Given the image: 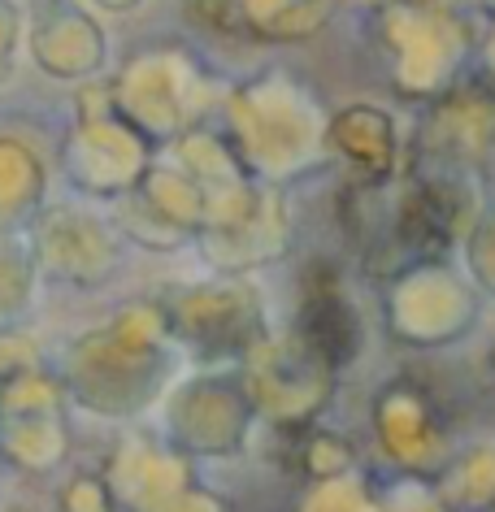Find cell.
Here are the masks:
<instances>
[{"mask_svg":"<svg viewBox=\"0 0 495 512\" xmlns=\"http://www.w3.org/2000/svg\"><path fill=\"white\" fill-rule=\"evenodd\" d=\"M165 330V313L152 304H131L109 322L79 330L53 369L70 404L109 421L135 417L161 387Z\"/></svg>","mask_w":495,"mask_h":512,"instance_id":"6da1fadb","label":"cell"},{"mask_svg":"<svg viewBox=\"0 0 495 512\" xmlns=\"http://www.w3.org/2000/svg\"><path fill=\"white\" fill-rule=\"evenodd\" d=\"M70 456V395L53 365L35 361L0 378V465L48 478Z\"/></svg>","mask_w":495,"mask_h":512,"instance_id":"7a4b0ae2","label":"cell"},{"mask_svg":"<svg viewBox=\"0 0 495 512\" xmlns=\"http://www.w3.org/2000/svg\"><path fill=\"white\" fill-rule=\"evenodd\" d=\"M27 239L44 283L92 291L105 287L122 265L118 226L96 209H83V204H44L27 222Z\"/></svg>","mask_w":495,"mask_h":512,"instance_id":"3957f363","label":"cell"},{"mask_svg":"<svg viewBox=\"0 0 495 512\" xmlns=\"http://www.w3.org/2000/svg\"><path fill=\"white\" fill-rule=\"evenodd\" d=\"M135 131L118 122H105V113L79 109L74 135L61 161H66V178L83 196H126L144 178V161L131 152Z\"/></svg>","mask_w":495,"mask_h":512,"instance_id":"277c9868","label":"cell"},{"mask_svg":"<svg viewBox=\"0 0 495 512\" xmlns=\"http://www.w3.org/2000/svg\"><path fill=\"white\" fill-rule=\"evenodd\" d=\"M31 53L53 79H83L100 66V35L70 0H31Z\"/></svg>","mask_w":495,"mask_h":512,"instance_id":"5b68a950","label":"cell"},{"mask_svg":"<svg viewBox=\"0 0 495 512\" xmlns=\"http://www.w3.org/2000/svg\"><path fill=\"white\" fill-rule=\"evenodd\" d=\"M48 170L40 152L14 135H0V230H27L44 209Z\"/></svg>","mask_w":495,"mask_h":512,"instance_id":"8992f818","label":"cell"},{"mask_svg":"<svg viewBox=\"0 0 495 512\" xmlns=\"http://www.w3.org/2000/svg\"><path fill=\"white\" fill-rule=\"evenodd\" d=\"M40 270H35V252L27 230H0V330L18 326L35 304Z\"/></svg>","mask_w":495,"mask_h":512,"instance_id":"52a82bcc","label":"cell"},{"mask_svg":"<svg viewBox=\"0 0 495 512\" xmlns=\"http://www.w3.org/2000/svg\"><path fill=\"white\" fill-rule=\"evenodd\" d=\"M57 512H113V491L105 473H70L57 486Z\"/></svg>","mask_w":495,"mask_h":512,"instance_id":"ba28073f","label":"cell"},{"mask_svg":"<svg viewBox=\"0 0 495 512\" xmlns=\"http://www.w3.org/2000/svg\"><path fill=\"white\" fill-rule=\"evenodd\" d=\"M14 44H18V9L9 0H0V74L14 61Z\"/></svg>","mask_w":495,"mask_h":512,"instance_id":"9c48e42d","label":"cell"}]
</instances>
